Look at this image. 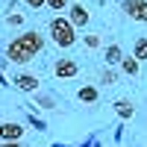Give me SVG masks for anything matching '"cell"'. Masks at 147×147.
<instances>
[{"mask_svg": "<svg viewBox=\"0 0 147 147\" xmlns=\"http://www.w3.org/2000/svg\"><path fill=\"white\" fill-rule=\"evenodd\" d=\"M85 47H97V44H100V38H97V35H85Z\"/></svg>", "mask_w": 147, "mask_h": 147, "instance_id": "obj_15", "label": "cell"}, {"mask_svg": "<svg viewBox=\"0 0 147 147\" xmlns=\"http://www.w3.org/2000/svg\"><path fill=\"white\" fill-rule=\"evenodd\" d=\"M121 9H124L129 18L147 24V0H124V3H121Z\"/></svg>", "mask_w": 147, "mask_h": 147, "instance_id": "obj_3", "label": "cell"}, {"mask_svg": "<svg viewBox=\"0 0 147 147\" xmlns=\"http://www.w3.org/2000/svg\"><path fill=\"white\" fill-rule=\"evenodd\" d=\"M0 147H21V141H0Z\"/></svg>", "mask_w": 147, "mask_h": 147, "instance_id": "obj_18", "label": "cell"}, {"mask_svg": "<svg viewBox=\"0 0 147 147\" xmlns=\"http://www.w3.org/2000/svg\"><path fill=\"white\" fill-rule=\"evenodd\" d=\"M24 3H27L30 9H41V6H44V0H24Z\"/></svg>", "mask_w": 147, "mask_h": 147, "instance_id": "obj_17", "label": "cell"}, {"mask_svg": "<svg viewBox=\"0 0 147 147\" xmlns=\"http://www.w3.org/2000/svg\"><path fill=\"white\" fill-rule=\"evenodd\" d=\"M12 82H15L21 91H27V94H35V91H38V80H35L32 74H18Z\"/></svg>", "mask_w": 147, "mask_h": 147, "instance_id": "obj_7", "label": "cell"}, {"mask_svg": "<svg viewBox=\"0 0 147 147\" xmlns=\"http://www.w3.org/2000/svg\"><path fill=\"white\" fill-rule=\"evenodd\" d=\"M132 59H147V38H144V35L136 41V53H132Z\"/></svg>", "mask_w": 147, "mask_h": 147, "instance_id": "obj_12", "label": "cell"}, {"mask_svg": "<svg viewBox=\"0 0 147 147\" xmlns=\"http://www.w3.org/2000/svg\"><path fill=\"white\" fill-rule=\"evenodd\" d=\"M44 6H47V9H53V12H65L68 0H44Z\"/></svg>", "mask_w": 147, "mask_h": 147, "instance_id": "obj_13", "label": "cell"}, {"mask_svg": "<svg viewBox=\"0 0 147 147\" xmlns=\"http://www.w3.org/2000/svg\"><path fill=\"white\" fill-rule=\"evenodd\" d=\"M47 32H50L53 44L65 47V50L77 44V30H74V27H71V21H68V18H62V15H56V18L50 21V27H47Z\"/></svg>", "mask_w": 147, "mask_h": 147, "instance_id": "obj_2", "label": "cell"}, {"mask_svg": "<svg viewBox=\"0 0 147 147\" xmlns=\"http://www.w3.org/2000/svg\"><path fill=\"white\" fill-rule=\"evenodd\" d=\"M121 68H124V74L136 77V74H138V59H132V56H124V59H121Z\"/></svg>", "mask_w": 147, "mask_h": 147, "instance_id": "obj_9", "label": "cell"}, {"mask_svg": "<svg viewBox=\"0 0 147 147\" xmlns=\"http://www.w3.org/2000/svg\"><path fill=\"white\" fill-rule=\"evenodd\" d=\"M115 80H118V74H115L112 68H106V71L100 74V82H106V85H115Z\"/></svg>", "mask_w": 147, "mask_h": 147, "instance_id": "obj_14", "label": "cell"}, {"mask_svg": "<svg viewBox=\"0 0 147 147\" xmlns=\"http://www.w3.org/2000/svg\"><path fill=\"white\" fill-rule=\"evenodd\" d=\"M24 136V127L18 121H3L0 124V141H21Z\"/></svg>", "mask_w": 147, "mask_h": 147, "instance_id": "obj_5", "label": "cell"}, {"mask_svg": "<svg viewBox=\"0 0 147 147\" xmlns=\"http://www.w3.org/2000/svg\"><path fill=\"white\" fill-rule=\"evenodd\" d=\"M103 59H106V65H118L121 59H124V53H121L118 44H109L106 50H103Z\"/></svg>", "mask_w": 147, "mask_h": 147, "instance_id": "obj_8", "label": "cell"}, {"mask_svg": "<svg viewBox=\"0 0 147 147\" xmlns=\"http://www.w3.org/2000/svg\"><path fill=\"white\" fill-rule=\"evenodd\" d=\"M115 112H118L121 118H132V115H136V109H132L129 100H118V103H115Z\"/></svg>", "mask_w": 147, "mask_h": 147, "instance_id": "obj_10", "label": "cell"}, {"mask_svg": "<svg viewBox=\"0 0 147 147\" xmlns=\"http://www.w3.org/2000/svg\"><path fill=\"white\" fill-rule=\"evenodd\" d=\"M53 74H56V77H77V74H80V65L74 62V59H59L56 68H53Z\"/></svg>", "mask_w": 147, "mask_h": 147, "instance_id": "obj_6", "label": "cell"}, {"mask_svg": "<svg viewBox=\"0 0 147 147\" xmlns=\"http://www.w3.org/2000/svg\"><path fill=\"white\" fill-rule=\"evenodd\" d=\"M80 100L82 103H94L97 100V88H94V85H82V88H80Z\"/></svg>", "mask_w": 147, "mask_h": 147, "instance_id": "obj_11", "label": "cell"}, {"mask_svg": "<svg viewBox=\"0 0 147 147\" xmlns=\"http://www.w3.org/2000/svg\"><path fill=\"white\" fill-rule=\"evenodd\" d=\"M41 47H44V35L35 32V30H27L24 35H18V38L9 41L6 59H9V62H15V65H27L30 59H35V56L41 53Z\"/></svg>", "mask_w": 147, "mask_h": 147, "instance_id": "obj_1", "label": "cell"}, {"mask_svg": "<svg viewBox=\"0 0 147 147\" xmlns=\"http://www.w3.org/2000/svg\"><path fill=\"white\" fill-rule=\"evenodd\" d=\"M6 21L12 24V27H21V24H24V15H9Z\"/></svg>", "mask_w": 147, "mask_h": 147, "instance_id": "obj_16", "label": "cell"}, {"mask_svg": "<svg viewBox=\"0 0 147 147\" xmlns=\"http://www.w3.org/2000/svg\"><path fill=\"white\" fill-rule=\"evenodd\" d=\"M68 21H71L74 30L77 27H88V9H85L82 3H71L68 6Z\"/></svg>", "mask_w": 147, "mask_h": 147, "instance_id": "obj_4", "label": "cell"}]
</instances>
